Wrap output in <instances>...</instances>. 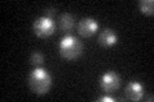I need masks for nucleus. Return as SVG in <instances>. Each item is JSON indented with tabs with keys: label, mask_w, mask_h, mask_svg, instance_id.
<instances>
[{
	"label": "nucleus",
	"mask_w": 154,
	"mask_h": 102,
	"mask_svg": "<svg viewBox=\"0 0 154 102\" xmlns=\"http://www.w3.org/2000/svg\"><path fill=\"white\" fill-rule=\"evenodd\" d=\"M30 63L33 65V66H40L44 64V55L38 51H35L31 54V57H30Z\"/></svg>",
	"instance_id": "10"
},
{
	"label": "nucleus",
	"mask_w": 154,
	"mask_h": 102,
	"mask_svg": "<svg viewBox=\"0 0 154 102\" xmlns=\"http://www.w3.org/2000/svg\"><path fill=\"white\" fill-rule=\"evenodd\" d=\"M98 41L102 46L104 47H112L114 45H117L118 42V36L116 35V32L110 28H105L102 32L99 33V37H98Z\"/></svg>",
	"instance_id": "7"
},
{
	"label": "nucleus",
	"mask_w": 154,
	"mask_h": 102,
	"mask_svg": "<svg viewBox=\"0 0 154 102\" xmlns=\"http://www.w3.org/2000/svg\"><path fill=\"white\" fill-rule=\"evenodd\" d=\"M99 102H114L116 98H113V97L110 96H104V97H100V98H98Z\"/></svg>",
	"instance_id": "12"
},
{
	"label": "nucleus",
	"mask_w": 154,
	"mask_h": 102,
	"mask_svg": "<svg viewBox=\"0 0 154 102\" xmlns=\"http://www.w3.org/2000/svg\"><path fill=\"white\" fill-rule=\"evenodd\" d=\"M139 9L145 16H153L154 14V1L153 0H140L139 1Z\"/></svg>",
	"instance_id": "9"
},
{
	"label": "nucleus",
	"mask_w": 154,
	"mask_h": 102,
	"mask_svg": "<svg viewBox=\"0 0 154 102\" xmlns=\"http://www.w3.org/2000/svg\"><path fill=\"white\" fill-rule=\"evenodd\" d=\"M75 27V19L69 13L62 14L59 18V28L63 32H69Z\"/></svg>",
	"instance_id": "8"
},
{
	"label": "nucleus",
	"mask_w": 154,
	"mask_h": 102,
	"mask_svg": "<svg viewBox=\"0 0 154 102\" xmlns=\"http://www.w3.org/2000/svg\"><path fill=\"white\" fill-rule=\"evenodd\" d=\"M33 32L37 37L46 38L50 37L55 32V23L53 19L48 17H40L33 22Z\"/></svg>",
	"instance_id": "3"
},
{
	"label": "nucleus",
	"mask_w": 154,
	"mask_h": 102,
	"mask_svg": "<svg viewBox=\"0 0 154 102\" xmlns=\"http://www.w3.org/2000/svg\"><path fill=\"white\" fill-rule=\"evenodd\" d=\"M54 16H55V9L54 8H49L45 10V17L50 18V19H54Z\"/></svg>",
	"instance_id": "11"
},
{
	"label": "nucleus",
	"mask_w": 154,
	"mask_h": 102,
	"mask_svg": "<svg viewBox=\"0 0 154 102\" xmlns=\"http://www.w3.org/2000/svg\"><path fill=\"white\" fill-rule=\"evenodd\" d=\"M99 24L94 18H82L77 24V31L82 37H91L98 32Z\"/></svg>",
	"instance_id": "5"
},
{
	"label": "nucleus",
	"mask_w": 154,
	"mask_h": 102,
	"mask_svg": "<svg viewBox=\"0 0 154 102\" xmlns=\"http://www.w3.org/2000/svg\"><path fill=\"white\" fill-rule=\"evenodd\" d=\"M146 100L152 102V101H153V95H150V96H149V97H148V98H146Z\"/></svg>",
	"instance_id": "13"
},
{
	"label": "nucleus",
	"mask_w": 154,
	"mask_h": 102,
	"mask_svg": "<svg viewBox=\"0 0 154 102\" xmlns=\"http://www.w3.org/2000/svg\"><path fill=\"white\" fill-rule=\"evenodd\" d=\"M125 95L131 101H140L144 96V86L137 80H132L125 88Z\"/></svg>",
	"instance_id": "6"
},
{
	"label": "nucleus",
	"mask_w": 154,
	"mask_h": 102,
	"mask_svg": "<svg viewBox=\"0 0 154 102\" xmlns=\"http://www.w3.org/2000/svg\"><path fill=\"white\" fill-rule=\"evenodd\" d=\"M51 75L44 68L36 66L28 77V86L36 95H46L51 88Z\"/></svg>",
	"instance_id": "1"
},
{
	"label": "nucleus",
	"mask_w": 154,
	"mask_h": 102,
	"mask_svg": "<svg viewBox=\"0 0 154 102\" xmlns=\"http://www.w3.org/2000/svg\"><path fill=\"white\" fill-rule=\"evenodd\" d=\"M82 52V43L75 36L67 35L59 41V54L67 60L77 59Z\"/></svg>",
	"instance_id": "2"
},
{
	"label": "nucleus",
	"mask_w": 154,
	"mask_h": 102,
	"mask_svg": "<svg viewBox=\"0 0 154 102\" xmlns=\"http://www.w3.org/2000/svg\"><path fill=\"white\" fill-rule=\"evenodd\" d=\"M99 86L105 93H112V92L117 91L121 86V77L116 71H107L100 78Z\"/></svg>",
	"instance_id": "4"
}]
</instances>
